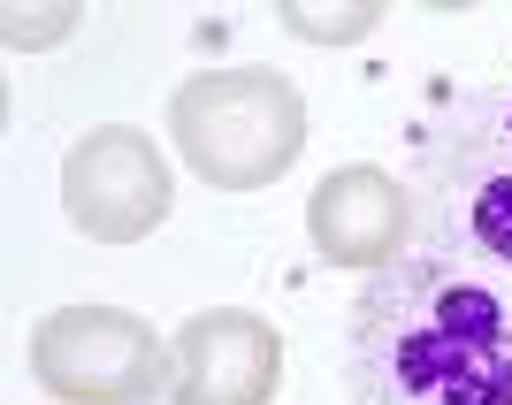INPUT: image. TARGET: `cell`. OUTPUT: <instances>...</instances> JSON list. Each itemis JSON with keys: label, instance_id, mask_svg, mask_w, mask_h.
Returning <instances> with one entry per match:
<instances>
[{"label": "cell", "instance_id": "1", "mask_svg": "<svg viewBox=\"0 0 512 405\" xmlns=\"http://www.w3.org/2000/svg\"><path fill=\"white\" fill-rule=\"evenodd\" d=\"M352 405H512V283L421 253L360 283L344 321Z\"/></svg>", "mask_w": 512, "mask_h": 405}, {"label": "cell", "instance_id": "2", "mask_svg": "<svg viewBox=\"0 0 512 405\" xmlns=\"http://www.w3.org/2000/svg\"><path fill=\"white\" fill-rule=\"evenodd\" d=\"M421 253L512 283V85H467L436 107L413 153Z\"/></svg>", "mask_w": 512, "mask_h": 405}, {"label": "cell", "instance_id": "3", "mask_svg": "<svg viewBox=\"0 0 512 405\" xmlns=\"http://www.w3.org/2000/svg\"><path fill=\"white\" fill-rule=\"evenodd\" d=\"M176 161L214 192H268L306 146V100L283 69H199L169 100Z\"/></svg>", "mask_w": 512, "mask_h": 405}, {"label": "cell", "instance_id": "4", "mask_svg": "<svg viewBox=\"0 0 512 405\" xmlns=\"http://www.w3.org/2000/svg\"><path fill=\"white\" fill-rule=\"evenodd\" d=\"M31 375L54 405H161L176 390V337L130 306H54L31 329Z\"/></svg>", "mask_w": 512, "mask_h": 405}, {"label": "cell", "instance_id": "5", "mask_svg": "<svg viewBox=\"0 0 512 405\" xmlns=\"http://www.w3.org/2000/svg\"><path fill=\"white\" fill-rule=\"evenodd\" d=\"M169 199H176V176L138 123L85 130L62 161V214L92 245H138V237H153L169 222Z\"/></svg>", "mask_w": 512, "mask_h": 405}, {"label": "cell", "instance_id": "6", "mask_svg": "<svg viewBox=\"0 0 512 405\" xmlns=\"http://www.w3.org/2000/svg\"><path fill=\"white\" fill-rule=\"evenodd\" d=\"M306 245L314 260L344 268V276H383L421 245V222H413V192L375 161H352V169H329L306 192Z\"/></svg>", "mask_w": 512, "mask_h": 405}, {"label": "cell", "instance_id": "7", "mask_svg": "<svg viewBox=\"0 0 512 405\" xmlns=\"http://www.w3.org/2000/svg\"><path fill=\"white\" fill-rule=\"evenodd\" d=\"M283 337L253 306H207L176 329V390L169 405H276Z\"/></svg>", "mask_w": 512, "mask_h": 405}, {"label": "cell", "instance_id": "8", "mask_svg": "<svg viewBox=\"0 0 512 405\" xmlns=\"http://www.w3.org/2000/svg\"><path fill=\"white\" fill-rule=\"evenodd\" d=\"M276 16H283V31L306 39V46H352V39H367V31H383V8H375V0H352V8H306V0H283Z\"/></svg>", "mask_w": 512, "mask_h": 405}]
</instances>
